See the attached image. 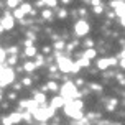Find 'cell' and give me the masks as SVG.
Segmentation results:
<instances>
[{
  "mask_svg": "<svg viewBox=\"0 0 125 125\" xmlns=\"http://www.w3.org/2000/svg\"><path fill=\"white\" fill-rule=\"evenodd\" d=\"M82 105H84V104H82L81 99L66 102V105H64V112H66V115L73 117V119L81 120V119H84V115H82Z\"/></svg>",
  "mask_w": 125,
  "mask_h": 125,
  "instance_id": "obj_1",
  "label": "cell"
},
{
  "mask_svg": "<svg viewBox=\"0 0 125 125\" xmlns=\"http://www.w3.org/2000/svg\"><path fill=\"white\" fill-rule=\"evenodd\" d=\"M61 97H64L66 102L76 100L77 97H79V89H77V86H76L74 82H71V81H66L61 86Z\"/></svg>",
  "mask_w": 125,
  "mask_h": 125,
  "instance_id": "obj_2",
  "label": "cell"
},
{
  "mask_svg": "<svg viewBox=\"0 0 125 125\" xmlns=\"http://www.w3.org/2000/svg\"><path fill=\"white\" fill-rule=\"evenodd\" d=\"M15 69L10 68V66H3L2 68V76H0V84H2V87H7V86H10L13 81H15Z\"/></svg>",
  "mask_w": 125,
  "mask_h": 125,
  "instance_id": "obj_3",
  "label": "cell"
},
{
  "mask_svg": "<svg viewBox=\"0 0 125 125\" xmlns=\"http://www.w3.org/2000/svg\"><path fill=\"white\" fill-rule=\"evenodd\" d=\"M53 115H54V109H51V107H40L36 112L33 114V119L38 120V122H41V124H44V122L50 120Z\"/></svg>",
  "mask_w": 125,
  "mask_h": 125,
  "instance_id": "obj_4",
  "label": "cell"
},
{
  "mask_svg": "<svg viewBox=\"0 0 125 125\" xmlns=\"http://www.w3.org/2000/svg\"><path fill=\"white\" fill-rule=\"evenodd\" d=\"M73 68H74V61H71L66 56L58 58V69L59 71H62V73H73Z\"/></svg>",
  "mask_w": 125,
  "mask_h": 125,
  "instance_id": "obj_5",
  "label": "cell"
},
{
  "mask_svg": "<svg viewBox=\"0 0 125 125\" xmlns=\"http://www.w3.org/2000/svg\"><path fill=\"white\" fill-rule=\"evenodd\" d=\"M89 30H91V26H89V23L86 20H77L74 23V33L77 36H86L89 33Z\"/></svg>",
  "mask_w": 125,
  "mask_h": 125,
  "instance_id": "obj_6",
  "label": "cell"
},
{
  "mask_svg": "<svg viewBox=\"0 0 125 125\" xmlns=\"http://www.w3.org/2000/svg\"><path fill=\"white\" fill-rule=\"evenodd\" d=\"M13 25H15V17L10 15V13H5V15H3V18L0 20V30H2V31L12 30Z\"/></svg>",
  "mask_w": 125,
  "mask_h": 125,
  "instance_id": "obj_7",
  "label": "cell"
},
{
  "mask_svg": "<svg viewBox=\"0 0 125 125\" xmlns=\"http://www.w3.org/2000/svg\"><path fill=\"white\" fill-rule=\"evenodd\" d=\"M31 12H33V10H31V5H30V3H21V7H20V8H17V10L13 12V17L21 21V20H23V17H25V15H31Z\"/></svg>",
  "mask_w": 125,
  "mask_h": 125,
  "instance_id": "obj_8",
  "label": "cell"
},
{
  "mask_svg": "<svg viewBox=\"0 0 125 125\" xmlns=\"http://www.w3.org/2000/svg\"><path fill=\"white\" fill-rule=\"evenodd\" d=\"M115 64H119L117 58H102V59H97V68L102 69V71H105L107 68L115 66Z\"/></svg>",
  "mask_w": 125,
  "mask_h": 125,
  "instance_id": "obj_9",
  "label": "cell"
},
{
  "mask_svg": "<svg viewBox=\"0 0 125 125\" xmlns=\"http://www.w3.org/2000/svg\"><path fill=\"white\" fill-rule=\"evenodd\" d=\"M110 7L114 8L115 15H119L120 18L125 17V2H110Z\"/></svg>",
  "mask_w": 125,
  "mask_h": 125,
  "instance_id": "obj_10",
  "label": "cell"
},
{
  "mask_svg": "<svg viewBox=\"0 0 125 125\" xmlns=\"http://www.w3.org/2000/svg\"><path fill=\"white\" fill-rule=\"evenodd\" d=\"M66 105V99L64 97H61V95H56V97H53L51 99V102H50V107L51 109H61V107H64Z\"/></svg>",
  "mask_w": 125,
  "mask_h": 125,
  "instance_id": "obj_11",
  "label": "cell"
},
{
  "mask_svg": "<svg viewBox=\"0 0 125 125\" xmlns=\"http://www.w3.org/2000/svg\"><path fill=\"white\" fill-rule=\"evenodd\" d=\"M33 99L36 100V104L40 107H44V104H46V95H44V92H33Z\"/></svg>",
  "mask_w": 125,
  "mask_h": 125,
  "instance_id": "obj_12",
  "label": "cell"
},
{
  "mask_svg": "<svg viewBox=\"0 0 125 125\" xmlns=\"http://www.w3.org/2000/svg\"><path fill=\"white\" fill-rule=\"evenodd\" d=\"M8 120H10V124L15 125V124H20L21 120H23V114H20V112H13L8 115Z\"/></svg>",
  "mask_w": 125,
  "mask_h": 125,
  "instance_id": "obj_13",
  "label": "cell"
},
{
  "mask_svg": "<svg viewBox=\"0 0 125 125\" xmlns=\"http://www.w3.org/2000/svg\"><path fill=\"white\" fill-rule=\"evenodd\" d=\"M46 89L50 91V92H56V91H61V87L56 84V81H48L46 84Z\"/></svg>",
  "mask_w": 125,
  "mask_h": 125,
  "instance_id": "obj_14",
  "label": "cell"
},
{
  "mask_svg": "<svg viewBox=\"0 0 125 125\" xmlns=\"http://www.w3.org/2000/svg\"><path fill=\"white\" fill-rule=\"evenodd\" d=\"M97 56V51L94 50H86L84 51V54H82V58H86V59H89V61H91V59H94V58Z\"/></svg>",
  "mask_w": 125,
  "mask_h": 125,
  "instance_id": "obj_15",
  "label": "cell"
},
{
  "mask_svg": "<svg viewBox=\"0 0 125 125\" xmlns=\"http://www.w3.org/2000/svg\"><path fill=\"white\" fill-rule=\"evenodd\" d=\"M23 56H26V58L38 56V54H36V48H35V46H31V48H25V51H23Z\"/></svg>",
  "mask_w": 125,
  "mask_h": 125,
  "instance_id": "obj_16",
  "label": "cell"
},
{
  "mask_svg": "<svg viewBox=\"0 0 125 125\" xmlns=\"http://www.w3.org/2000/svg\"><path fill=\"white\" fill-rule=\"evenodd\" d=\"M36 69V64L33 61H26L25 64H23V71H26V73H33Z\"/></svg>",
  "mask_w": 125,
  "mask_h": 125,
  "instance_id": "obj_17",
  "label": "cell"
},
{
  "mask_svg": "<svg viewBox=\"0 0 125 125\" xmlns=\"http://www.w3.org/2000/svg\"><path fill=\"white\" fill-rule=\"evenodd\" d=\"M7 7L8 8H20L21 7V2H18V0H8L7 2Z\"/></svg>",
  "mask_w": 125,
  "mask_h": 125,
  "instance_id": "obj_18",
  "label": "cell"
},
{
  "mask_svg": "<svg viewBox=\"0 0 125 125\" xmlns=\"http://www.w3.org/2000/svg\"><path fill=\"white\" fill-rule=\"evenodd\" d=\"M41 17H43L44 20H51V18H53V10H50V8H44L43 12H41Z\"/></svg>",
  "mask_w": 125,
  "mask_h": 125,
  "instance_id": "obj_19",
  "label": "cell"
},
{
  "mask_svg": "<svg viewBox=\"0 0 125 125\" xmlns=\"http://www.w3.org/2000/svg\"><path fill=\"white\" fill-rule=\"evenodd\" d=\"M117 104H119V100H117V99H110V100H109V104H107V110L112 112L114 109L117 107Z\"/></svg>",
  "mask_w": 125,
  "mask_h": 125,
  "instance_id": "obj_20",
  "label": "cell"
},
{
  "mask_svg": "<svg viewBox=\"0 0 125 125\" xmlns=\"http://www.w3.org/2000/svg\"><path fill=\"white\" fill-rule=\"evenodd\" d=\"M7 53H8V51H7L5 48H3V50L0 51V59H2V68H3V66H7V61H8V59H7Z\"/></svg>",
  "mask_w": 125,
  "mask_h": 125,
  "instance_id": "obj_21",
  "label": "cell"
},
{
  "mask_svg": "<svg viewBox=\"0 0 125 125\" xmlns=\"http://www.w3.org/2000/svg\"><path fill=\"white\" fill-rule=\"evenodd\" d=\"M53 48H54V50L59 53L61 50H64V48H66V44H64V41H62V40H59V41H56V43L53 44Z\"/></svg>",
  "mask_w": 125,
  "mask_h": 125,
  "instance_id": "obj_22",
  "label": "cell"
},
{
  "mask_svg": "<svg viewBox=\"0 0 125 125\" xmlns=\"http://www.w3.org/2000/svg\"><path fill=\"white\" fill-rule=\"evenodd\" d=\"M76 62H77L81 68H89V66H91V61H89V59H86V58H81L79 61H76Z\"/></svg>",
  "mask_w": 125,
  "mask_h": 125,
  "instance_id": "obj_23",
  "label": "cell"
},
{
  "mask_svg": "<svg viewBox=\"0 0 125 125\" xmlns=\"http://www.w3.org/2000/svg\"><path fill=\"white\" fill-rule=\"evenodd\" d=\"M17 61H18V56H10V58H8V61H7V66L12 68V66L17 64Z\"/></svg>",
  "mask_w": 125,
  "mask_h": 125,
  "instance_id": "obj_24",
  "label": "cell"
},
{
  "mask_svg": "<svg viewBox=\"0 0 125 125\" xmlns=\"http://www.w3.org/2000/svg\"><path fill=\"white\" fill-rule=\"evenodd\" d=\"M35 64H36V68L43 66V64H44V58L41 56V54H38V56H36V59H35Z\"/></svg>",
  "mask_w": 125,
  "mask_h": 125,
  "instance_id": "obj_25",
  "label": "cell"
},
{
  "mask_svg": "<svg viewBox=\"0 0 125 125\" xmlns=\"http://www.w3.org/2000/svg\"><path fill=\"white\" fill-rule=\"evenodd\" d=\"M58 17H59V18H66V17H68V10L59 8V10H58Z\"/></svg>",
  "mask_w": 125,
  "mask_h": 125,
  "instance_id": "obj_26",
  "label": "cell"
},
{
  "mask_svg": "<svg viewBox=\"0 0 125 125\" xmlns=\"http://www.w3.org/2000/svg\"><path fill=\"white\" fill-rule=\"evenodd\" d=\"M8 53H10V56H17V53H18V48H17V46H10V48H8Z\"/></svg>",
  "mask_w": 125,
  "mask_h": 125,
  "instance_id": "obj_27",
  "label": "cell"
},
{
  "mask_svg": "<svg viewBox=\"0 0 125 125\" xmlns=\"http://www.w3.org/2000/svg\"><path fill=\"white\" fill-rule=\"evenodd\" d=\"M21 86H26V87H30V86H31V79L25 76V77L21 79Z\"/></svg>",
  "mask_w": 125,
  "mask_h": 125,
  "instance_id": "obj_28",
  "label": "cell"
},
{
  "mask_svg": "<svg viewBox=\"0 0 125 125\" xmlns=\"http://www.w3.org/2000/svg\"><path fill=\"white\" fill-rule=\"evenodd\" d=\"M31 119H33V114L26 110V112L23 114V120H26V122H31Z\"/></svg>",
  "mask_w": 125,
  "mask_h": 125,
  "instance_id": "obj_29",
  "label": "cell"
},
{
  "mask_svg": "<svg viewBox=\"0 0 125 125\" xmlns=\"http://www.w3.org/2000/svg\"><path fill=\"white\" fill-rule=\"evenodd\" d=\"M56 5H58V2H56V0H48V2H46V7H48L50 10H51V8H54Z\"/></svg>",
  "mask_w": 125,
  "mask_h": 125,
  "instance_id": "obj_30",
  "label": "cell"
},
{
  "mask_svg": "<svg viewBox=\"0 0 125 125\" xmlns=\"http://www.w3.org/2000/svg\"><path fill=\"white\" fill-rule=\"evenodd\" d=\"M84 46H86L87 50H92V46H94V41L91 40V38H89V40H86V41H84Z\"/></svg>",
  "mask_w": 125,
  "mask_h": 125,
  "instance_id": "obj_31",
  "label": "cell"
},
{
  "mask_svg": "<svg viewBox=\"0 0 125 125\" xmlns=\"http://www.w3.org/2000/svg\"><path fill=\"white\" fill-rule=\"evenodd\" d=\"M89 87L92 89V91H95V92H100L102 91V86H99V84H89Z\"/></svg>",
  "mask_w": 125,
  "mask_h": 125,
  "instance_id": "obj_32",
  "label": "cell"
},
{
  "mask_svg": "<svg viewBox=\"0 0 125 125\" xmlns=\"http://www.w3.org/2000/svg\"><path fill=\"white\" fill-rule=\"evenodd\" d=\"M77 46V41H73V43H69V44H66V50L68 51H74V48Z\"/></svg>",
  "mask_w": 125,
  "mask_h": 125,
  "instance_id": "obj_33",
  "label": "cell"
},
{
  "mask_svg": "<svg viewBox=\"0 0 125 125\" xmlns=\"http://www.w3.org/2000/svg\"><path fill=\"white\" fill-rule=\"evenodd\" d=\"M115 77H117V81H119L120 84H125V76L124 74H120V73H119V74H115Z\"/></svg>",
  "mask_w": 125,
  "mask_h": 125,
  "instance_id": "obj_34",
  "label": "cell"
},
{
  "mask_svg": "<svg viewBox=\"0 0 125 125\" xmlns=\"http://www.w3.org/2000/svg\"><path fill=\"white\" fill-rule=\"evenodd\" d=\"M94 13H97V15H99V13H104V5L95 7V8H94Z\"/></svg>",
  "mask_w": 125,
  "mask_h": 125,
  "instance_id": "obj_35",
  "label": "cell"
},
{
  "mask_svg": "<svg viewBox=\"0 0 125 125\" xmlns=\"http://www.w3.org/2000/svg\"><path fill=\"white\" fill-rule=\"evenodd\" d=\"M51 50H53L51 46H44V48H43V53H44V54H48V53H50Z\"/></svg>",
  "mask_w": 125,
  "mask_h": 125,
  "instance_id": "obj_36",
  "label": "cell"
},
{
  "mask_svg": "<svg viewBox=\"0 0 125 125\" xmlns=\"http://www.w3.org/2000/svg\"><path fill=\"white\" fill-rule=\"evenodd\" d=\"M77 13H79V15H82V17H84V15H86V8H79V10H77Z\"/></svg>",
  "mask_w": 125,
  "mask_h": 125,
  "instance_id": "obj_37",
  "label": "cell"
},
{
  "mask_svg": "<svg viewBox=\"0 0 125 125\" xmlns=\"http://www.w3.org/2000/svg\"><path fill=\"white\" fill-rule=\"evenodd\" d=\"M36 7H40V8H41V7H46V2H43V0H41V2H36Z\"/></svg>",
  "mask_w": 125,
  "mask_h": 125,
  "instance_id": "obj_38",
  "label": "cell"
},
{
  "mask_svg": "<svg viewBox=\"0 0 125 125\" xmlns=\"http://www.w3.org/2000/svg\"><path fill=\"white\" fill-rule=\"evenodd\" d=\"M8 99H10V100L17 99V95H15V92H10V94H8Z\"/></svg>",
  "mask_w": 125,
  "mask_h": 125,
  "instance_id": "obj_39",
  "label": "cell"
},
{
  "mask_svg": "<svg viewBox=\"0 0 125 125\" xmlns=\"http://www.w3.org/2000/svg\"><path fill=\"white\" fill-rule=\"evenodd\" d=\"M119 66H120V68H122V69H125V59H120Z\"/></svg>",
  "mask_w": 125,
  "mask_h": 125,
  "instance_id": "obj_40",
  "label": "cell"
},
{
  "mask_svg": "<svg viewBox=\"0 0 125 125\" xmlns=\"http://www.w3.org/2000/svg\"><path fill=\"white\" fill-rule=\"evenodd\" d=\"M13 89H15V91H17V92H18L20 89H21V84H15V86H13Z\"/></svg>",
  "mask_w": 125,
  "mask_h": 125,
  "instance_id": "obj_41",
  "label": "cell"
},
{
  "mask_svg": "<svg viewBox=\"0 0 125 125\" xmlns=\"http://www.w3.org/2000/svg\"><path fill=\"white\" fill-rule=\"evenodd\" d=\"M120 59H125V48L122 50V53H120Z\"/></svg>",
  "mask_w": 125,
  "mask_h": 125,
  "instance_id": "obj_42",
  "label": "cell"
},
{
  "mask_svg": "<svg viewBox=\"0 0 125 125\" xmlns=\"http://www.w3.org/2000/svg\"><path fill=\"white\" fill-rule=\"evenodd\" d=\"M120 21H122V26L125 28V17H124V18H120Z\"/></svg>",
  "mask_w": 125,
  "mask_h": 125,
  "instance_id": "obj_43",
  "label": "cell"
},
{
  "mask_svg": "<svg viewBox=\"0 0 125 125\" xmlns=\"http://www.w3.org/2000/svg\"><path fill=\"white\" fill-rule=\"evenodd\" d=\"M115 125H120V124H115Z\"/></svg>",
  "mask_w": 125,
  "mask_h": 125,
  "instance_id": "obj_44",
  "label": "cell"
}]
</instances>
